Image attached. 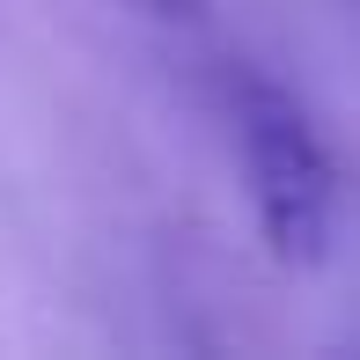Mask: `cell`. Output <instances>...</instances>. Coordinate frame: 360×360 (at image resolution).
<instances>
[{
    "mask_svg": "<svg viewBox=\"0 0 360 360\" xmlns=\"http://www.w3.org/2000/svg\"><path fill=\"white\" fill-rule=\"evenodd\" d=\"M228 118L243 140V169H250L257 228H265L280 265H323L331 257V214H338V169L323 155L309 110L294 103L272 74L236 67L228 74Z\"/></svg>",
    "mask_w": 360,
    "mask_h": 360,
    "instance_id": "6da1fadb",
    "label": "cell"
},
{
    "mask_svg": "<svg viewBox=\"0 0 360 360\" xmlns=\"http://www.w3.org/2000/svg\"><path fill=\"white\" fill-rule=\"evenodd\" d=\"M133 8L155 22H206V0H133Z\"/></svg>",
    "mask_w": 360,
    "mask_h": 360,
    "instance_id": "7a4b0ae2",
    "label": "cell"
}]
</instances>
